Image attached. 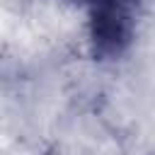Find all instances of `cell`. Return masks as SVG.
<instances>
[{
  "instance_id": "cell-1",
  "label": "cell",
  "mask_w": 155,
  "mask_h": 155,
  "mask_svg": "<svg viewBox=\"0 0 155 155\" xmlns=\"http://www.w3.org/2000/svg\"><path fill=\"white\" fill-rule=\"evenodd\" d=\"M136 36V17L128 0H99L90 5L87 44L97 61L121 58Z\"/></svg>"
},
{
  "instance_id": "cell-2",
  "label": "cell",
  "mask_w": 155,
  "mask_h": 155,
  "mask_svg": "<svg viewBox=\"0 0 155 155\" xmlns=\"http://www.w3.org/2000/svg\"><path fill=\"white\" fill-rule=\"evenodd\" d=\"M80 2H87V5H94V2H99V0H80Z\"/></svg>"
}]
</instances>
